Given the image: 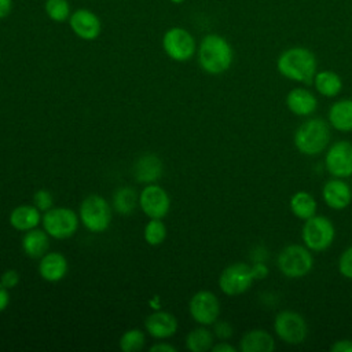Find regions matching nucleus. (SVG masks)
I'll list each match as a JSON object with an SVG mask.
<instances>
[{
	"label": "nucleus",
	"mask_w": 352,
	"mask_h": 352,
	"mask_svg": "<svg viewBox=\"0 0 352 352\" xmlns=\"http://www.w3.org/2000/svg\"><path fill=\"white\" fill-rule=\"evenodd\" d=\"M276 69L287 80L312 84L318 72V60L311 50L305 47H290L278 56Z\"/></svg>",
	"instance_id": "f257e3e1"
},
{
	"label": "nucleus",
	"mask_w": 352,
	"mask_h": 352,
	"mask_svg": "<svg viewBox=\"0 0 352 352\" xmlns=\"http://www.w3.org/2000/svg\"><path fill=\"white\" fill-rule=\"evenodd\" d=\"M198 63L208 74H221L227 72L234 60V51L228 40L220 34L209 33L198 44Z\"/></svg>",
	"instance_id": "f03ea898"
},
{
	"label": "nucleus",
	"mask_w": 352,
	"mask_h": 352,
	"mask_svg": "<svg viewBox=\"0 0 352 352\" xmlns=\"http://www.w3.org/2000/svg\"><path fill=\"white\" fill-rule=\"evenodd\" d=\"M293 142L304 155L314 157L320 154L330 142L329 122L322 118H308L296 129Z\"/></svg>",
	"instance_id": "7ed1b4c3"
},
{
	"label": "nucleus",
	"mask_w": 352,
	"mask_h": 352,
	"mask_svg": "<svg viewBox=\"0 0 352 352\" xmlns=\"http://www.w3.org/2000/svg\"><path fill=\"white\" fill-rule=\"evenodd\" d=\"M78 217L88 231L99 234L110 227L113 206L102 195L89 194L80 204Z\"/></svg>",
	"instance_id": "20e7f679"
},
{
	"label": "nucleus",
	"mask_w": 352,
	"mask_h": 352,
	"mask_svg": "<svg viewBox=\"0 0 352 352\" xmlns=\"http://www.w3.org/2000/svg\"><path fill=\"white\" fill-rule=\"evenodd\" d=\"M276 264L283 276L300 279L307 276L314 268V257L305 245L290 243L278 253Z\"/></svg>",
	"instance_id": "39448f33"
},
{
	"label": "nucleus",
	"mask_w": 352,
	"mask_h": 352,
	"mask_svg": "<svg viewBox=\"0 0 352 352\" xmlns=\"http://www.w3.org/2000/svg\"><path fill=\"white\" fill-rule=\"evenodd\" d=\"M336 238V228L331 220L323 214H314L304 220L301 228L302 243L311 252H323L331 246Z\"/></svg>",
	"instance_id": "423d86ee"
},
{
	"label": "nucleus",
	"mask_w": 352,
	"mask_h": 352,
	"mask_svg": "<svg viewBox=\"0 0 352 352\" xmlns=\"http://www.w3.org/2000/svg\"><path fill=\"white\" fill-rule=\"evenodd\" d=\"M43 228L51 238L67 239L76 234L80 224V217L74 210L66 206L51 208L44 212L41 219Z\"/></svg>",
	"instance_id": "0eeeda50"
},
{
	"label": "nucleus",
	"mask_w": 352,
	"mask_h": 352,
	"mask_svg": "<svg viewBox=\"0 0 352 352\" xmlns=\"http://www.w3.org/2000/svg\"><path fill=\"white\" fill-rule=\"evenodd\" d=\"M164 52L176 62H187L197 52L194 36L182 26L169 28L162 36Z\"/></svg>",
	"instance_id": "6e6552de"
},
{
	"label": "nucleus",
	"mask_w": 352,
	"mask_h": 352,
	"mask_svg": "<svg viewBox=\"0 0 352 352\" xmlns=\"http://www.w3.org/2000/svg\"><path fill=\"white\" fill-rule=\"evenodd\" d=\"M276 337L289 345H300L308 336V326L302 315L296 311H280L274 319Z\"/></svg>",
	"instance_id": "1a4fd4ad"
},
{
	"label": "nucleus",
	"mask_w": 352,
	"mask_h": 352,
	"mask_svg": "<svg viewBox=\"0 0 352 352\" xmlns=\"http://www.w3.org/2000/svg\"><path fill=\"white\" fill-rule=\"evenodd\" d=\"M254 278L252 275V268L249 264L236 261L227 265L219 276L220 290L230 297L243 294L248 292L253 283Z\"/></svg>",
	"instance_id": "9d476101"
},
{
	"label": "nucleus",
	"mask_w": 352,
	"mask_h": 352,
	"mask_svg": "<svg viewBox=\"0 0 352 352\" xmlns=\"http://www.w3.org/2000/svg\"><path fill=\"white\" fill-rule=\"evenodd\" d=\"M324 166L333 177L346 179L352 176V142L338 140L333 143L326 151Z\"/></svg>",
	"instance_id": "9b49d317"
},
{
	"label": "nucleus",
	"mask_w": 352,
	"mask_h": 352,
	"mask_svg": "<svg viewBox=\"0 0 352 352\" xmlns=\"http://www.w3.org/2000/svg\"><path fill=\"white\" fill-rule=\"evenodd\" d=\"M188 311L197 323L210 326L220 316V301L214 293L209 290H199L190 298Z\"/></svg>",
	"instance_id": "f8f14e48"
},
{
	"label": "nucleus",
	"mask_w": 352,
	"mask_h": 352,
	"mask_svg": "<svg viewBox=\"0 0 352 352\" xmlns=\"http://www.w3.org/2000/svg\"><path fill=\"white\" fill-rule=\"evenodd\" d=\"M139 206L150 219H164L170 208L168 192L158 184H147L139 194Z\"/></svg>",
	"instance_id": "ddd939ff"
},
{
	"label": "nucleus",
	"mask_w": 352,
	"mask_h": 352,
	"mask_svg": "<svg viewBox=\"0 0 352 352\" xmlns=\"http://www.w3.org/2000/svg\"><path fill=\"white\" fill-rule=\"evenodd\" d=\"M72 32L81 40H96L102 33V21L96 12L88 8H77L69 18Z\"/></svg>",
	"instance_id": "4468645a"
},
{
	"label": "nucleus",
	"mask_w": 352,
	"mask_h": 352,
	"mask_svg": "<svg viewBox=\"0 0 352 352\" xmlns=\"http://www.w3.org/2000/svg\"><path fill=\"white\" fill-rule=\"evenodd\" d=\"M322 198L330 209L342 210L352 202L351 186L341 177H331L322 187Z\"/></svg>",
	"instance_id": "2eb2a0df"
},
{
	"label": "nucleus",
	"mask_w": 352,
	"mask_h": 352,
	"mask_svg": "<svg viewBox=\"0 0 352 352\" xmlns=\"http://www.w3.org/2000/svg\"><path fill=\"white\" fill-rule=\"evenodd\" d=\"M177 326L179 324L176 316L166 311H155L150 314L144 320L146 331L157 340L172 337L177 331Z\"/></svg>",
	"instance_id": "dca6fc26"
},
{
	"label": "nucleus",
	"mask_w": 352,
	"mask_h": 352,
	"mask_svg": "<svg viewBox=\"0 0 352 352\" xmlns=\"http://www.w3.org/2000/svg\"><path fill=\"white\" fill-rule=\"evenodd\" d=\"M286 106L294 116L307 117L315 113L318 107L316 96L307 88L297 87L289 91L286 95Z\"/></svg>",
	"instance_id": "f3484780"
},
{
	"label": "nucleus",
	"mask_w": 352,
	"mask_h": 352,
	"mask_svg": "<svg viewBox=\"0 0 352 352\" xmlns=\"http://www.w3.org/2000/svg\"><path fill=\"white\" fill-rule=\"evenodd\" d=\"M67 260L59 252H47L38 263V274L47 282H58L67 274Z\"/></svg>",
	"instance_id": "a211bd4d"
},
{
	"label": "nucleus",
	"mask_w": 352,
	"mask_h": 352,
	"mask_svg": "<svg viewBox=\"0 0 352 352\" xmlns=\"http://www.w3.org/2000/svg\"><path fill=\"white\" fill-rule=\"evenodd\" d=\"M162 175V161L155 154H143L133 165V176L139 183L151 184Z\"/></svg>",
	"instance_id": "6ab92c4d"
},
{
	"label": "nucleus",
	"mask_w": 352,
	"mask_h": 352,
	"mask_svg": "<svg viewBox=\"0 0 352 352\" xmlns=\"http://www.w3.org/2000/svg\"><path fill=\"white\" fill-rule=\"evenodd\" d=\"M327 121L336 131L352 132V99L336 100L329 109Z\"/></svg>",
	"instance_id": "aec40b11"
},
{
	"label": "nucleus",
	"mask_w": 352,
	"mask_h": 352,
	"mask_svg": "<svg viewBox=\"0 0 352 352\" xmlns=\"http://www.w3.org/2000/svg\"><path fill=\"white\" fill-rule=\"evenodd\" d=\"M239 349L242 352H272L275 349V340L268 331L253 329L242 336Z\"/></svg>",
	"instance_id": "412c9836"
},
{
	"label": "nucleus",
	"mask_w": 352,
	"mask_h": 352,
	"mask_svg": "<svg viewBox=\"0 0 352 352\" xmlns=\"http://www.w3.org/2000/svg\"><path fill=\"white\" fill-rule=\"evenodd\" d=\"M50 248V235L45 230L32 228L25 231L22 238V249L26 256L32 258H41Z\"/></svg>",
	"instance_id": "4be33fe9"
},
{
	"label": "nucleus",
	"mask_w": 352,
	"mask_h": 352,
	"mask_svg": "<svg viewBox=\"0 0 352 352\" xmlns=\"http://www.w3.org/2000/svg\"><path fill=\"white\" fill-rule=\"evenodd\" d=\"M40 210L34 205H19L10 213V224L18 231H29L41 223Z\"/></svg>",
	"instance_id": "5701e85b"
},
{
	"label": "nucleus",
	"mask_w": 352,
	"mask_h": 352,
	"mask_svg": "<svg viewBox=\"0 0 352 352\" xmlns=\"http://www.w3.org/2000/svg\"><path fill=\"white\" fill-rule=\"evenodd\" d=\"M312 84L316 92L324 98H336L342 89V80L333 70L316 72Z\"/></svg>",
	"instance_id": "b1692460"
},
{
	"label": "nucleus",
	"mask_w": 352,
	"mask_h": 352,
	"mask_svg": "<svg viewBox=\"0 0 352 352\" xmlns=\"http://www.w3.org/2000/svg\"><path fill=\"white\" fill-rule=\"evenodd\" d=\"M289 206L292 213L300 219V220H307L316 214V199L314 198L312 194L308 191H297L290 197Z\"/></svg>",
	"instance_id": "393cba45"
},
{
	"label": "nucleus",
	"mask_w": 352,
	"mask_h": 352,
	"mask_svg": "<svg viewBox=\"0 0 352 352\" xmlns=\"http://www.w3.org/2000/svg\"><path fill=\"white\" fill-rule=\"evenodd\" d=\"M214 342V334L209 329L201 324V327L192 329L186 337V348L191 352H205L212 349Z\"/></svg>",
	"instance_id": "a878e982"
},
{
	"label": "nucleus",
	"mask_w": 352,
	"mask_h": 352,
	"mask_svg": "<svg viewBox=\"0 0 352 352\" xmlns=\"http://www.w3.org/2000/svg\"><path fill=\"white\" fill-rule=\"evenodd\" d=\"M139 204V195L132 187H120L113 194V209L120 214H131Z\"/></svg>",
	"instance_id": "bb28decb"
},
{
	"label": "nucleus",
	"mask_w": 352,
	"mask_h": 352,
	"mask_svg": "<svg viewBox=\"0 0 352 352\" xmlns=\"http://www.w3.org/2000/svg\"><path fill=\"white\" fill-rule=\"evenodd\" d=\"M44 11L54 22H66L73 12L69 0H45Z\"/></svg>",
	"instance_id": "cd10ccee"
},
{
	"label": "nucleus",
	"mask_w": 352,
	"mask_h": 352,
	"mask_svg": "<svg viewBox=\"0 0 352 352\" xmlns=\"http://www.w3.org/2000/svg\"><path fill=\"white\" fill-rule=\"evenodd\" d=\"M144 241L151 246L161 245L166 238V227L162 221V219H151L144 226L143 231Z\"/></svg>",
	"instance_id": "c85d7f7f"
},
{
	"label": "nucleus",
	"mask_w": 352,
	"mask_h": 352,
	"mask_svg": "<svg viewBox=\"0 0 352 352\" xmlns=\"http://www.w3.org/2000/svg\"><path fill=\"white\" fill-rule=\"evenodd\" d=\"M146 344V336L139 329L126 330L120 338V349L124 352L142 351Z\"/></svg>",
	"instance_id": "c756f323"
},
{
	"label": "nucleus",
	"mask_w": 352,
	"mask_h": 352,
	"mask_svg": "<svg viewBox=\"0 0 352 352\" xmlns=\"http://www.w3.org/2000/svg\"><path fill=\"white\" fill-rule=\"evenodd\" d=\"M338 271L344 278L352 279V245L341 253L338 258Z\"/></svg>",
	"instance_id": "7c9ffc66"
},
{
	"label": "nucleus",
	"mask_w": 352,
	"mask_h": 352,
	"mask_svg": "<svg viewBox=\"0 0 352 352\" xmlns=\"http://www.w3.org/2000/svg\"><path fill=\"white\" fill-rule=\"evenodd\" d=\"M33 205L40 210V212H47L54 206V199L52 194L47 190H38L33 195Z\"/></svg>",
	"instance_id": "2f4dec72"
},
{
	"label": "nucleus",
	"mask_w": 352,
	"mask_h": 352,
	"mask_svg": "<svg viewBox=\"0 0 352 352\" xmlns=\"http://www.w3.org/2000/svg\"><path fill=\"white\" fill-rule=\"evenodd\" d=\"M212 331H213L214 337H217L221 341H227L232 336V333H234L232 326L228 322L219 320V319L213 323V330Z\"/></svg>",
	"instance_id": "473e14b6"
},
{
	"label": "nucleus",
	"mask_w": 352,
	"mask_h": 352,
	"mask_svg": "<svg viewBox=\"0 0 352 352\" xmlns=\"http://www.w3.org/2000/svg\"><path fill=\"white\" fill-rule=\"evenodd\" d=\"M0 283L4 285L8 290L15 287L19 283V274L15 270H7L0 276Z\"/></svg>",
	"instance_id": "72a5a7b5"
},
{
	"label": "nucleus",
	"mask_w": 352,
	"mask_h": 352,
	"mask_svg": "<svg viewBox=\"0 0 352 352\" xmlns=\"http://www.w3.org/2000/svg\"><path fill=\"white\" fill-rule=\"evenodd\" d=\"M250 268H252V275H253L254 280L264 279L270 274V270H268V267H267V264L264 261H254L250 265Z\"/></svg>",
	"instance_id": "f704fd0d"
},
{
	"label": "nucleus",
	"mask_w": 352,
	"mask_h": 352,
	"mask_svg": "<svg viewBox=\"0 0 352 352\" xmlns=\"http://www.w3.org/2000/svg\"><path fill=\"white\" fill-rule=\"evenodd\" d=\"M330 351L331 352H352V340H348V338L337 340L331 344Z\"/></svg>",
	"instance_id": "c9c22d12"
},
{
	"label": "nucleus",
	"mask_w": 352,
	"mask_h": 352,
	"mask_svg": "<svg viewBox=\"0 0 352 352\" xmlns=\"http://www.w3.org/2000/svg\"><path fill=\"white\" fill-rule=\"evenodd\" d=\"M10 304V292L8 289L0 283V312H3Z\"/></svg>",
	"instance_id": "e433bc0d"
},
{
	"label": "nucleus",
	"mask_w": 352,
	"mask_h": 352,
	"mask_svg": "<svg viewBox=\"0 0 352 352\" xmlns=\"http://www.w3.org/2000/svg\"><path fill=\"white\" fill-rule=\"evenodd\" d=\"M213 352H236V348L227 341H220L217 344H213L212 346Z\"/></svg>",
	"instance_id": "4c0bfd02"
},
{
	"label": "nucleus",
	"mask_w": 352,
	"mask_h": 352,
	"mask_svg": "<svg viewBox=\"0 0 352 352\" xmlns=\"http://www.w3.org/2000/svg\"><path fill=\"white\" fill-rule=\"evenodd\" d=\"M151 352H176V348L168 342H157L150 346Z\"/></svg>",
	"instance_id": "58836bf2"
},
{
	"label": "nucleus",
	"mask_w": 352,
	"mask_h": 352,
	"mask_svg": "<svg viewBox=\"0 0 352 352\" xmlns=\"http://www.w3.org/2000/svg\"><path fill=\"white\" fill-rule=\"evenodd\" d=\"M12 10V0H0V19L7 18Z\"/></svg>",
	"instance_id": "ea45409f"
},
{
	"label": "nucleus",
	"mask_w": 352,
	"mask_h": 352,
	"mask_svg": "<svg viewBox=\"0 0 352 352\" xmlns=\"http://www.w3.org/2000/svg\"><path fill=\"white\" fill-rule=\"evenodd\" d=\"M170 3H173V4H182V3H184L186 0H169Z\"/></svg>",
	"instance_id": "a19ab883"
},
{
	"label": "nucleus",
	"mask_w": 352,
	"mask_h": 352,
	"mask_svg": "<svg viewBox=\"0 0 352 352\" xmlns=\"http://www.w3.org/2000/svg\"><path fill=\"white\" fill-rule=\"evenodd\" d=\"M351 190H352V187H351Z\"/></svg>",
	"instance_id": "79ce46f5"
}]
</instances>
